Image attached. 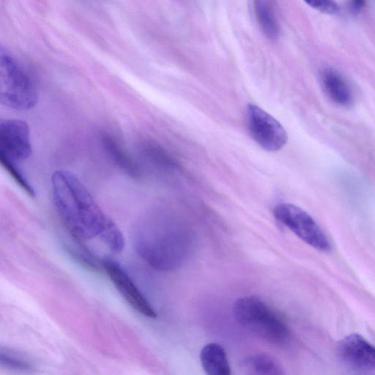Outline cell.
I'll return each mask as SVG.
<instances>
[{
  "label": "cell",
  "mask_w": 375,
  "mask_h": 375,
  "mask_svg": "<svg viewBox=\"0 0 375 375\" xmlns=\"http://www.w3.org/2000/svg\"><path fill=\"white\" fill-rule=\"evenodd\" d=\"M275 218L312 248L324 252L331 250L327 236L314 219L292 204H280L274 209Z\"/></svg>",
  "instance_id": "277c9868"
},
{
  "label": "cell",
  "mask_w": 375,
  "mask_h": 375,
  "mask_svg": "<svg viewBox=\"0 0 375 375\" xmlns=\"http://www.w3.org/2000/svg\"><path fill=\"white\" fill-rule=\"evenodd\" d=\"M336 352L340 360L350 369L375 370V347L358 333L345 337L337 345Z\"/></svg>",
  "instance_id": "ba28073f"
},
{
  "label": "cell",
  "mask_w": 375,
  "mask_h": 375,
  "mask_svg": "<svg viewBox=\"0 0 375 375\" xmlns=\"http://www.w3.org/2000/svg\"><path fill=\"white\" fill-rule=\"evenodd\" d=\"M242 369L247 374L258 375L283 374V369L271 356L266 354H257L249 356L243 360Z\"/></svg>",
  "instance_id": "8fae6325"
},
{
  "label": "cell",
  "mask_w": 375,
  "mask_h": 375,
  "mask_svg": "<svg viewBox=\"0 0 375 375\" xmlns=\"http://www.w3.org/2000/svg\"><path fill=\"white\" fill-rule=\"evenodd\" d=\"M39 98L28 73L11 54L2 50L0 102L8 108L25 111L33 109Z\"/></svg>",
  "instance_id": "3957f363"
},
{
  "label": "cell",
  "mask_w": 375,
  "mask_h": 375,
  "mask_svg": "<svg viewBox=\"0 0 375 375\" xmlns=\"http://www.w3.org/2000/svg\"><path fill=\"white\" fill-rule=\"evenodd\" d=\"M255 11L262 32L269 39H276L279 35V27L276 17L266 0H255Z\"/></svg>",
  "instance_id": "4fadbf2b"
},
{
  "label": "cell",
  "mask_w": 375,
  "mask_h": 375,
  "mask_svg": "<svg viewBox=\"0 0 375 375\" xmlns=\"http://www.w3.org/2000/svg\"><path fill=\"white\" fill-rule=\"evenodd\" d=\"M233 312L242 328L266 342L283 345L289 339L290 331L283 319L257 297L239 298Z\"/></svg>",
  "instance_id": "7a4b0ae2"
},
{
  "label": "cell",
  "mask_w": 375,
  "mask_h": 375,
  "mask_svg": "<svg viewBox=\"0 0 375 375\" xmlns=\"http://www.w3.org/2000/svg\"><path fill=\"white\" fill-rule=\"evenodd\" d=\"M321 81L326 95L336 104L348 107L353 103V93L350 86L336 70L325 69L321 75Z\"/></svg>",
  "instance_id": "9c48e42d"
},
{
  "label": "cell",
  "mask_w": 375,
  "mask_h": 375,
  "mask_svg": "<svg viewBox=\"0 0 375 375\" xmlns=\"http://www.w3.org/2000/svg\"><path fill=\"white\" fill-rule=\"evenodd\" d=\"M247 122L252 138L266 151L276 152L287 144L288 136L283 126L258 106L248 105Z\"/></svg>",
  "instance_id": "8992f818"
},
{
  "label": "cell",
  "mask_w": 375,
  "mask_h": 375,
  "mask_svg": "<svg viewBox=\"0 0 375 375\" xmlns=\"http://www.w3.org/2000/svg\"><path fill=\"white\" fill-rule=\"evenodd\" d=\"M103 145L108 156L123 172L130 177L139 176L138 166L125 153L115 140L105 135L103 137Z\"/></svg>",
  "instance_id": "7c38bea8"
},
{
  "label": "cell",
  "mask_w": 375,
  "mask_h": 375,
  "mask_svg": "<svg viewBox=\"0 0 375 375\" xmlns=\"http://www.w3.org/2000/svg\"><path fill=\"white\" fill-rule=\"evenodd\" d=\"M366 0H349L350 10L354 13H359L364 7Z\"/></svg>",
  "instance_id": "e0dca14e"
},
{
  "label": "cell",
  "mask_w": 375,
  "mask_h": 375,
  "mask_svg": "<svg viewBox=\"0 0 375 375\" xmlns=\"http://www.w3.org/2000/svg\"><path fill=\"white\" fill-rule=\"evenodd\" d=\"M200 360L204 371L208 374H231L227 352L217 343L206 345L201 351Z\"/></svg>",
  "instance_id": "30bf717a"
},
{
  "label": "cell",
  "mask_w": 375,
  "mask_h": 375,
  "mask_svg": "<svg viewBox=\"0 0 375 375\" xmlns=\"http://www.w3.org/2000/svg\"><path fill=\"white\" fill-rule=\"evenodd\" d=\"M51 186L55 209L73 238L79 240L101 238L115 223L72 173L55 171L51 178Z\"/></svg>",
  "instance_id": "6da1fadb"
},
{
  "label": "cell",
  "mask_w": 375,
  "mask_h": 375,
  "mask_svg": "<svg viewBox=\"0 0 375 375\" xmlns=\"http://www.w3.org/2000/svg\"><path fill=\"white\" fill-rule=\"evenodd\" d=\"M0 364L13 370L26 371L32 369L31 362L22 353L3 347L0 350Z\"/></svg>",
  "instance_id": "5bb4252c"
},
{
  "label": "cell",
  "mask_w": 375,
  "mask_h": 375,
  "mask_svg": "<svg viewBox=\"0 0 375 375\" xmlns=\"http://www.w3.org/2000/svg\"><path fill=\"white\" fill-rule=\"evenodd\" d=\"M1 163L16 183L20 185L30 196L35 197L34 189L23 172L20 165L8 161H1Z\"/></svg>",
  "instance_id": "9a60e30c"
},
{
  "label": "cell",
  "mask_w": 375,
  "mask_h": 375,
  "mask_svg": "<svg viewBox=\"0 0 375 375\" xmlns=\"http://www.w3.org/2000/svg\"><path fill=\"white\" fill-rule=\"evenodd\" d=\"M32 154L28 124L21 120L0 121V161L20 165Z\"/></svg>",
  "instance_id": "5b68a950"
},
{
  "label": "cell",
  "mask_w": 375,
  "mask_h": 375,
  "mask_svg": "<svg viewBox=\"0 0 375 375\" xmlns=\"http://www.w3.org/2000/svg\"><path fill=\"white\" fill-rule=\"evenodd\" d=\"M102 268L111 283L124 297L127 303L140 314L148 318H156L157 314L147 298L118 262L105 259Z\"/></svg>",
  "instance_id": "52a82bcc"
},
{
  "label": "cell",
  "mask_w": 375,
  "mask_h": 375,
  "mask_svg": "<svg viewBox=\"0 0 375 375\" xmlns=\"http://www.w3.org/2000/svg\"><path fill=\"white\" fill-rule=\"evenodd\" d=\"M312 8L328 14H333L338 11L336 4L332 0H305Z\"/></svg>",
  "instance_id": "2e32d148"
}]
</instances>
